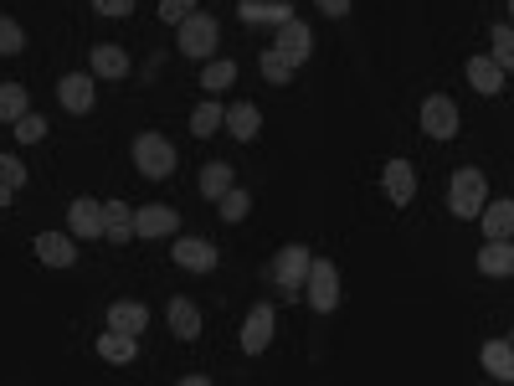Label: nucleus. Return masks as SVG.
I'll return each instance as SVG.
<instances>
[{
	"label": "nucleus",
	"instance_id": "nucleus-1",
	"mask_svg": "<svg viewBox=\"0 0 514 386\" xmlns=\"http://www.w3.org/2000/svg\"><path fill=\"white\" fill-rule=\"evenodd\" d=\"M304 299L314 304V314H329L340 304V268L329 258H314L309 273H304Z\"/></svg>",
	"mask_w": 514,
	"mask_h": 386
},
{
	"label": "nucleus",
	"instance_id": "nucleus-2",
	"mask_svg": "<svg viewBox=\"0 0 514 386\" xmlns=\"http://www.w3.org/2000/svg\"><path fill=\"white\" fill-rule=\"evenodd\" d=\"M134 165H139V175H150V181H165V175H175V145L165 134H139Z\"/></svg>",
	"mask_w": 514,
	"mask_h": 386
},
{
	"label": "nucleus",
	"instance_id": "nucleus-3",
	"mask_svg": "<svg viewBox=\"0 0 514 386\" xmlns=\"http://www.w3.org/2000/svg\"><path fill=\"white\" fill-rule=\"evenodd\" d=\"M489 201V186H484V170H458L448 181V206L453 217H479Z\"/></svg>",
	"mask_w": 514,
	"mask_h": 386
},
{
	"label": "nucleus",
	"instance_id": "nucleus-4",
	"mask_svg": "<svg viewBox=\"0 0 514 386\" xmlns=\"http://www.w3.org/2000/svg\"><path fill=\"white\" fill-rule=\"evenodd\" d=\"M309 263H314V253L299 248V242H288V248L273 258V284H278L288 299H299V294H304V273H309Z\"/></svg>",
	"mask_w": 514,
	"mask_h": 386
},
{
	"label": "nucleus",
	"instance_id": "nucleus-5",
	"mask_svg": "<svg viewBox=\"0 0 514 386\" xmlns=\"http://www.w3.org/2000/svg\"><path fill=\"white\" fill-rule=\"evenodd\" d=\"M216 16H206V11H191L186 21H180V52L186 57H196V62H206L211 52H216Z\"/></svg>",
	"mask_w": 514,
	"mask_h": 386
},
{
	"label": "nucleus",
	"instance_id": "nucleus-6",
	"mask_svg": "<svg viewBox=\"0 0 514 386\" xmlns=\"http://www.w3.org/2000/svg\"><path fill=\"white\" fill-rule=\"evenodd\" d=\"M273 52L288 62V67H304L309 62V52H314V31L304 26V21H278V37H273Z\"/></svg>",
	"mask_w": 514,
	"mask_h": 386
},
{
	"label": "nucleus",
	"instance_id": "nucleus-7",
	"mask_svg": "<svg viewBox=\"0 0 514 386\" xmlns=\"http://www.w3.org/2000/svg\"><path fill=\"white\" fill-rule=\"evenodd\" d=\"M422 134H427V139H453V134H458V103L443 98V93H432V98L422 103Z\"/></svg>",
	"mask_w": 514,
	"mask_h": 386
},
{
	"label": "nucleus",
	"instance_id": "nucleus-8",
	"mask_svg": "<svg viewBox=\"0 0 514 386\" xmlns=\"http://www.w3.org/2000/svg\"><path fill=\"white\" fill-rule=\"evenodd\" d=\"M170 258L186 268V273H211L222 253H216L206 237H175V242H170Z\"/></svg>",
	"mask_w": 514,
	"mask_h": 386
},
{
	"label": "nucleus",
	"instance_id": "nucleus-9",
	"mask_svg": "<svg viewBox=\"0 0 514 386\" xmlns=\"http://www.w3.org/2000/svg\"><path fill=\"white\" fill-rule=\"evenodd\" d=\"M67 232L72 237H103V201H93V196H78L67 206Z\"/></svg>",
	"mask_w": 514,
	"mask_h": 386
},
{
	"label": "nucleus",
	"instance_id": "nucleus-10",
	"mask_svg": "<svg viewBox=\"0 0 514 386\" xmlns=\"http://www.w3.org/2000/svg\"><path fill=\"white\" fill-rule=\"evenodd\" d=\"M268 345H273V304H252L247 325H242V350L247 356H263Z\"/></svg>",
	"mask_w": 514,
	"mask_h": 386
},
{
	"label": "nucleus",
	"instance_id": "nucleus-11",
	"mask_svg": "<svg viewBox=\"0 0 514 386\" xmlns=\"http://www.w3.org/2000/svg\"><path fill=\"white\" fill-rule=\"evenodd\" d=\"M381 186H386V196H391L396 206H412V196H417V170H412V160H386Z\"/></svg>",
	"mask_w": 514,
	"mask_h": 386
},
{
	"label": "nucleus",
	"instance_id": "nucleus-12",
	"mask_svg": "<svg viewBox=\"0 0 514 386\" xmlns=\"http://www.w3.org/2000/svg\"><path fill=\"white\" fill-rule=\"evenodd\" d=\"M57 98H62L67 114H93L98 88H93V78H83V73H67V78L57 83Z\"/></svg>",
	"mask_w": 514,
	"mask_h": 386
},
{
	"label": "nucleus",
	"instance_id": "nucleus-13",
	"mask_svg": "<svg viewBox=\"0 0 514 386\" xmlns=\"http://www.w3.org/2000/svg\"><path fill=\"white\" fill-rule=\"evenodd\" d=\"M134 232L139 237H175L180 232V212H175V206H139V212H134Z\"/></svg>",
	"mask_w": 514,
	"mask_h": 386
},
{
	"label": "nucleus",
	"instance_id": "nucleus-14",
	"mask_svg": "<svg viewBox=\"0 0 514 386\" xmlns=\"http://www.w3.org/2000/svg\"><path fill=\"white\" fill-rule=\"evenodd\" d=\"M36 248V258H42L47 268H72L78 263V248H72V232H42L31 242Z\"/></svg>",
	"mask_w": 514,
	"mask_h": 386
},
{
	"label": "nucleus",
	"instance_id": "nucleus-15",
	"mask_svg": "<svg viewBox=\"0 0 514 386\" xmlns=\"http://www.w3.org/2000/svg\"><path fill=\"white\" fill-rule=\"evenodd\" d=\"M144 325H150V309H144L139 299H114V304H108V330L139 335Z\"/></svg>",
	"mask_w": 514,
	"mask_h": 386
},
{
	"label": "nucleus",
	"instance_id": "nucleus-16",
	"mask_svg": "<svg viewBox=\"0 0 514 386\" xmlns=\"http://www.w3.org/2000/svg\"><path fill=\"white\" fill-rule=\"evenodd\" d=\"M93 78H108V83L129 78V52L114 47V42H98V47H93Z\"/></svg>",
	"mask_w": 514,
	"mask_h": 386
},
{
	"label": "nucleus",
	"instance_id": "nucleus-17",
	"mask_svg": "<svg viewBox=\"0 0 514 386\" xmlns=\"http://www.w3.org/2000/svg\"><path fill=\"white\" fill-rule=\"evenodd\" d=\"M103 237L114 242V248H124V242L134 237V212L124 201H103Z\"/></svg>",
	"mask_w": 514,
	"mask_h": 386
},
{
	"label": "nucleus",
	"instance_id": "nucleus-18",
	"mask_svg": "<svg viewBox=\"0 0 514 386\" xmlns=\"http://www.w3.org/2000/svg\"><path fill=\"white\" fill-rule=\"evenodd\" d=\"M165 320H170V335H175V340H196V335H201V309H196L191 299H170Z\"/></svg>",
	"mask_w": 514,
	"mask_h": 386
},
{
	"label": "nucleus",
	"instance_id": "nucleus-19",
	"mask_svg": "<svg viewBox=\"0 0 514 386\" xmlns=\"http://www.w3.org/2000/svg\"><path fill=\"white\" fill-rule=\"evenodd\" d=\"M479 222H484V237L489 242H504L509 232H514V201H484V212H479Z\"/></svg>",
	"mask_w": 514,
	"mask_h": 386
},
{
	"label": "nucleus",
	"instance_id": "nucleus-20",
	"mask_svg": "<svg viewBox=\"0 0 514 386\" xmlns=\"http://www.w3.org/2000/svg\"><path fill=\"white\" fill-rule=\"evenodd\" d=\"M484 371H489L494 381H514V345H509L504 335L484 345Z\"/></svg>",
	"mask_w": 514,
	"mask_h": 386
},
{
	"label": "nucleus",
	"instance_id": "nucleus-21",
	"mask_svg": "<svg viewBox=\"0 0 514 386\" xmlns=\"http://www.w3.org/2000/svg\"><path fill=\"white\" fill-rule=\"evenodd\" d=\"M479 273H489V278H509V273H514V248H509V237H504V242H489V248H479Z\"/></svg>",
	"mask_w": 514,
	"mask_h": 386
},
{
	"label": "nucleus",
	"instance_id": "nucleus-22",
	"mask_svg": "<svg viewBox=\"0 0 514 386\" xmlns=\"http://www.w3.org/2000/svg\"><path fill=\"white\" fill-rule=\"evenodd\" d=\"M98 356L129 366V361L139 356V345H134V335H124V330H108V335H98Z\"/></svg>",
	"mask_w": 514,
	"mask_h": 386
},
{
	"label": "nucleus",
	"instance_id": "nucleus-23",
	"mask_svg": "<svg viewBox=\"0 0 514 386\" xmlns=\"http://www.w3.org/2000/svg\"><path fill=\"white\" fill-rule=\"evenodd\" d=\"M468 83L479 93H504V73L489 62V57H468Z\"/></svg>",
	"mask_w": 514,
	"mask_h": 386
},
{
	"label": "nucleus",
	"instance_id": "nucleus-24",
	"mask_svg": "<svg viewBox=\"0 0 514 386\" xmlns=\"http://www.w3.org/2000/svg\"><path fill=\"white\" fill-rule=\"evenodd\" d=\"M222 124H227V129L237 134V139H257V129H263V114H257L252 103H232Z\"/></svg>",
	"mask_w": 514,
	"mask_h": 386
},
{
	"label": "nucleus",
	"instance_id": "nucleus-25",
	"mask_svg": "<svg viewBox=\"0 0 514 386\" xmlns=\"http://www.w3.org/2000/svg\"><path fill=\"white\" fill-rule=\"evenodd\" d=\"M232 83H237V62L211 57V62H206V73H201V88H206V93H222V88H232Z\"/></svg>",
	"mask_w": 514,
	"mask_h": 386
},
{
	"label": "nucleus",
	"instance_id": "nucleus-26",
	"mask_svg": "<svg viewBox=\"0 0 514 386\" xmlns=\"http://www.w3.org/2000/svg\"><path fill=\"white\" fill-rule=\"evenodd\" d=\"M222 191H232V165H227V160H211V165L201 170V196L216 201Z\"/></svg>",
	"mask_w": 514,
	"mask_h": 386
},
{
	"label": "nucleus",
	"instance_id": "nucleus-27",
	"mask_svg": "<svg viewBox=\"0 0 514 386\" xmlns=\"http://www.w3.org/2000/svg\"><path fill=\"white\" fill-rule=\"evenodd\" d=\"M26 88L21 83H0V124H16L21 114H26Z\"/></svg>",
	"mask_w": 514,
	"mask_h": 386
},
{
	"label": "nucleus",
	"instance_id": "nucleus-28",
	"mask_svg": "<svg viewBox=\"0 0 514 386\" xmlns=\"http://www.w3.org/2000/svg\"><path fill=\"white\" fill-rule=\"evenodd\" d=\"M489 42H494V57H489V62L499 67V73H509V67H514V31H509V21L494 26V37H489Z\"/></svg>",
	"mask_w": 514,
	"mask_h": 386
},
{
	"label": "nucleus",
	"instance_id": "nucleus-29",
	"mask_svg": "<svg viewBox=\"0 0 514 386\" xmlns=\"http://www.w3.org/2000/svg\"><path fill=\"white\" fill-rule=\"evenodd\" d=\"M216 212H222V222H242L247 212H252V196L247 191H222V196H216Z\"/></svg>",
	"mask_w": 514,
	"mask_h": 386
},
{
	"label": "nucleus",
	"instance_id": "nucleus-30",
	"mask_svg": "<svg viewBox=\"0 0 514 386\" xmlns=\"http://www.w3.org/2000/svg\"><path fill=\"white\" fill-rule=\"evenodd\" d=\"M222 119H227V109H222V103H211V98H206L201 109L191 114V134H201V139H206V134H216V129H222Z\"/></svg>",
	"mask_w": 514,
	"mask_h": 386
},
{
	"label": "nucleus",
	"instance_id": "nucleus-31",
	"mask_svg": "<svg viewBox=\"0 0 514 386\" xmlns=\"http://www.w3.org/2000/svg\"><path fill=\"white\" fill-rule=\"evenodd\" d=\"M257 67H263V78H268L273 88H288V78H293V67H288V62H283L273 47H268L263 57H257Z\"/></svg>",
	"mask_w": 514,
	"mask_h": 386
},
{
	"label": "nucleus",
	"instance_id": "nucleus-32",
	"mask_svg": "<svg viewBox=\"0 0 514 386\" xmlns=\"http://www.w3.org/2000/svg\"><path fill=\"white\" fill-rule=\"evenodd\" d=\"M21 47H26V31L11 16H0V57H16Z\"/></svg>",
	"mask_w": 514,
	"mask_h": 386
},
{
	"label": "nucleus",
	"instance_id": "nucleus-33",
	"mask_svg": "<svg viewBox=\"0 0 514 386\" xmlns=\"http://www.w3.org/2000/svg\"><path fill=\"white\" fill-rule=\"evenodd\" d=\"M42 134H47V119H42V114H21V119H16V139H21V145H36Z\"/></svg>",
	"mask_w": 514,
	"mask_h": 386
},
{
	"label": "nucleus",
	"instance_id": "nucleus-34",
	"mask_svg": "<svg viewBox=\"0 0 514 386\" xmlns=\"http://www.w3.org/2000/svg\"><path fill=\"white\" fill-rule=\"evenodd\" d=\"M0 186H11V191L26 186V165H21L16 155H0Z\"/></svg>",
	"mask_w": 514,
	"mask_h": 386
},
{
	"label": "nucleus",
	"instance_id": "nucleus-35",
	"mask_svg": "<svg viewBox=\"0 0 514 386\" xmlns=\"http://www.w3.org/2000/svg\"><path fill=\"white\" fill-rule=\"evenodd\" d=\"M191 11H196V0H160V21L165 26H180Z\"/></svg>",
	"mask_w": 514,
	"mask_h": 386
},
{
	"label": "nucleus",
	"instance_id": "nucleus-36",
	"mask_svg": "<svg viewBox=\"0 0 514 386\" xmlns=\"http://www.w3.org/2000/svg\"><path fill=\"white\" fill-rule=\"evenodd\" d=\"M93 11H98V16H129L134 0H93Z\"/></svg>",
	"mask_w": 514,
	"mask_h": 386
},
{
	"label": "nucleus",
	"instance_id": "nucleus-37",
	"mask_svg": "<svg viewBox=\"0 0 514 386\" xmlns=\"http://www.w3.org/2000/svg\"><path fill=\"white\" fill-rule=\"evenodd\" d=\"M314 6H319L324 16H335V21H340V16H350V0H314Z\"/></svg>",
	"mask_w": 514,
	"mask_h": 386
},
{
	"label": "nucleus",
	"instance_id": "nucleus-38",
	"mask_svg": "<svg viewBox=\"0 0 514 386\" xmlns=\"http://www.w3.org/2000/svg\"><path fill=\"white\" fill-rule=\"evenodd\" d=\"M11 196H16L11 186H0V212H6V206H11Z\"/></svg>",
	"mask_w": 514,
	"mask_h": 386
}]
</instances>
